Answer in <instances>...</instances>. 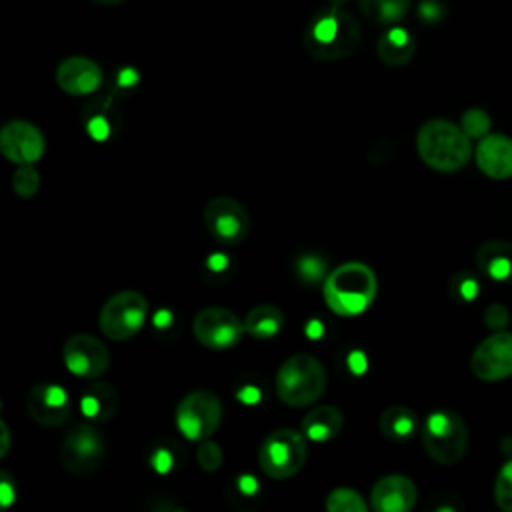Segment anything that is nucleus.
I'll return each mask as SVG.
<instances>
[{"label":"nucleus","mask_w":512,"mask_h":512,"mask_svg":"<svg viewBox=\"0 0 512 512\" xmlns=\"http://www.w3.org/2000/svg\"><path fill=\"white\" fill-rule=\"evenodd\" d=\"M92 2L102 4V6H112V4H120V2H124V0H92Z\"/></svg>","instance_id":"44"},{"label":"nucleus","mask_w":512,"mask_h":512,"mask_svg":"<svg viewBox=\"0 0 512 512\" xmlns=\"http://www.w3.org/2000/svg\"><path fill=\"white\" fill-rule=\"evenodd\" d=\"M484 320L492 330H500L508 324V310L502 304H490L484 312Z\"/></svg>","instance_id":"36"},{"label":"nucleus","mask_w":512,"mask_h":512,"mask_svg":"<svg viewBox=\"0 0 512 512\" xmlns=\"http://www.w3.org/2000/svg\"><path fill=\"white\" fill-rule=\"evenodd\" d=\"M306 458V436L294 428L272 430L258 448V466L274 480L294 476L306 464Z\"/></svg>","instance_id":"6"},{"label":"nucleus","mask_w":512,"mask_h":512,"mask_svg":"<svg viewBox=\"0 0 512 512\" xmlns=\"http://www.w3.org/2000/svg\"><path fill=\"white\" fill-rule=\"evenodd\" d=\"M422 444L434 462L442 466L456 464L468 446V430L462 416L454 410L428 414L422 426Z\"/></svg>","instance_id":"5"},{"label":"nucleus","mask_w":512,"mask_h":512,"mask_svg":"<svg viewBox=\"0 0 512 512\" xmlns=\"http://www.w3.org/2000/svg\"><path fill=\"white\" fill-rule=\"evenodd\" d=\"M244 328H246V334L258 340L274 338L284 328V314L274 304H258L250 308V312L246 314Z\"/></svg>","instance_id":"23"},{"label":"nucleus","mask_w":512,"mask_h":512,"mask_svg":"<svg viewBox=\"0 0 512 512\" xmlns=\"http://www.w3.org/2000/svg\"><path fill=\"white\" fill-rule=\"evenodd\" d=\"M202 220L208 234L222 244H238L250 232V216L244 204L230 196H216L208 200Z\"/></svg>","instance_id":"11"},{"label":"nucleus","mask_w":512,"mask_h":512,"mask_svg":"<svg viewBox=\"0 0 512 512\" xmlns=\"http://www.w3.org/2000/svg\"><path fill=\"white\" fill-rule=\"evenodd\" d=\"M378 428L386 438L402 442L418 430V416L406 406H390L380 414Z\"/></svg>","instance_id":"24"},{"label":"nucleus","mask_w":512,"mask_h":512,"mask_svg":"<svg viewBox=\"0 0 512 512\" xmlns=\"http://www.w3.org/2000/svg\"><path fill=\"white\" fill-rule=\"evenodd\" d=\"M62 360L68 372L78 378L96 380L110 366V352L106 344L92 334H72L62 346Z\"/></svg>","instance_id":"12"},{"label":"nucleus","mask_w":512,"mask_h":512,"mask_svg":"<svg viewBox=\"0 0 512 512\" xmlns=\"http://www.w3.org/2000/svg\"><path fill=\"white\" fill-rule=\"evenodd\" d=\"M344 424V416L336 406H316L314 410H310L302 422L300 428L304 432L306 438L314 440V442H328L334 436L340 434Z\"/></svg>","instance_id":"21"},{"label":"nucleus","mask_w":512,"mask_h":512,"mask_svg":"<svg viewBox=\"0 0 512 512\" xmlns=\"http://www.w3.org/2000/svg\"><path fill=\"white\" fill-rule=\"evenodd\" d=\"M118 390L110 382H94L80 396V412L90 422H106L118 410Z\"/></svg>","instance_id":"19"},{"label":"nucleus","mask_w":512,"mask_h":512,"mask_svg":"<svg viewBox=\"0 0 512 512\" xmlns=\"http://www.w3.org/2000/svg\"><path fill=\"white\" fill-rule=\"evenodd\" d=\"M244 320L222 306H206L192 320L194 338L210 350H230L244 336Z\"/></svg>","instance_id":"9"},{"label":"nucleus","mask_w":512,"mask_h":512,"mask_svg":"<svg viewBox=\"0 0 512 512\" xmlns=\"http://www.w3.org/2000/svg\"><path fill=\"white\" fill-rule=\"evenodd\" d=\"M326 510L328 512H366L368 504L360 496V492L352 488H334L326 496Z\"/></svg>","instance_id":"28"},{"label":"nucleus","mask_w":512,"mask_h":512,"mask_svg":"<svg viewBox=\"0 0 512 512\" xmlns=\"http://www.w3.org/2000/svg\"><path fill=\"white\" fill-rule=\"evenodd\" d=\"M86 118V130L90 138L94 140H106L112 130H114V120H112V110H110V100H94L86 106L84 110Z\"/></svg>","instance_id":"26"},{"label":"nucleus","mask_w":512,"mask_h":512,"mask_svg":"<svg viewBox=\"0 0 512 512\" xmlns=\"http://www.w3.org/2000/svg\"><path fill=\"white\" fill-rule=\"evenodd\" d=\"M460 128L470 138H484L490 130V116L480 108H468L460 118Z\"/></svg>","instance_id":"31"},{"label":"nucleus","mask_w":512,"mask_h":512,"mask_svg":"<svg viewBox=\"0 0 512 512\" xmlns=\"http://www.w3.org/2000/svg\"><path fill=\"white\" fill-rule=\"evenodd\" d=\"M238 488L244 496H254L258 492V484L252 476H240L238 478Z\"/></svg>","instance_id":"40"},{"label":"nucleus","mask_w":512,"mask_h":512,"mask_svg":"<svg viewBox=\"0 0 512 512\" xmlns=\"http://www.w3.org/2000/svg\"><path fill=\"white\" fill-rule=\"evenodd\" d=\"M40 188V174L32 164H22L12 174V190L20 198H32Z\"/></svg>","instance_id":"29"},{"label":"nucleus","mask_w":512,"mask_h":512,"mask_svg":"<svg viewBox=\"0 0 512 512\" xmlns=\"http://www.w3.org/2000/svg\"><path fill=\"white\" fill-rule=\"evenodd\" d=\"M46 140L40 128L28 120H10L0 130V152L12 164H34L42 158Z\"/></svg>","instance_id":"14"},{"label":"nucleus","mask_w":512,"mask_h":512,"mask_svg":"<svg viewBox=\"0 0 512 512\" xmlns=\"http://www.w3.org/2000/svg\"><path fill=\"white\" fill-rule=\"evenodd\" d=\"M56 84L70 96L94 94L102 84V68L86 56H70L58 64Z\"/></svg>","instance_id":"16"},{"label":"nucleus","mask_w":512,"mask_h":512,"mask_svg":"<svg viewBox=\"0 0 512 512\" xmlns=\"http://www.w3.org/2000/svg\"><path fill=\"white\" fill-rule=\"evenodd\" d=\"M26 410L40 426L56 428L64 424L72 412L68 392L54 382L34 384L26 394Z\"/></svg>","instance_id":"15"},{"label":"nucleus","mask_w":512,"mask_h":512,"mask_svg":"<svg viewBox=\"0 0 512 512\" xmlns=\"http://www.w3.org/2000/svg\"><path fill=\"white\" fill-rule=\"evenodd\" d=\"M494 500L500 510L512 512V458L500 468L494 482Z\"/></svg>","instance_id":"30"},{"label":"nucleus","mask_w":512,"mask_h":512,"mask_svg":"<svg viewBox=\"0 0 512 512\" xmlns=\"http://www.w3.org/2000/svg\"><path fill=\"white\" fill-rule=\"evenodd\" d=\"M360 12L374 24H394L410 8V0H358Z\"/></svg>","instance_id":"25"},{"label":"nucleus","mask_w":512,"mask_h":512,"mask_svg":"<svg viewBox=\"0 0 512 512\" xmlns=\"http://www.w3.org/2000/svg\"><path fill=\"white\" fill-rule=\"evenodd\" d=\"M476 164L488 178L506 180L512 176V138L504 134H486L480 138L476 152Z\"/></svg>","instance_id":"18"},{"label":"nucleus","mask_w":512,"mask_h":512,"mask_svg":"<svg viewBox=\"0 0 512 512\" xmlns=\"http://www.w3.org/2000/svg\"><path fill=\"white\" fill-rule=\"evenodd\" d=\"M136 82H138V74H136L134 68H122V70L118 72L116 84H118L120 88H130V86H134Z\"/></svg>","instance_id":"38"},{"label":"nucleus","mask_w":512,"mask_h":512,"mask_svg":"<svg viewBox=\"0 0 512 512\" xmlns=\"http://www.w3.org/2000/svg\"><path fill=\"white\" fill-rule=\"evenodd\" d=\"M472 374L486 382H496L512 376V332H494L484 338L470 358Z\"/></svg>","instance_id":"13"},{"label":"nucleus","mask_w":512,"mask_h":512,"mask_svg":"<svg viewBox=\"0 0 512 512\" xmlns=\"http://www.w3.org/2000/svg\"><path fill=\"white\" fill-rule=\"evenodd\" d=\"M444 14L446 8L438 0H422L418 6V16L426 24H438L444 18Z\"/></svg>","instance_id":"34"},{"label":"nucleus","mask_w":512,"mask_h":512,"mask_svg":"<svg viewBox=\"0 0 512 512\" xmlns=\"http://www.w3.org/2000/svg\"><path fill=\"white\" fill-rule=\"evenodd\" d=\"M222 420V402L214 392L194 390L176 406V428L188 440L202 442L210 438Z\"/></svg>","instance_id":"7"},{"label":"nucleus","mask_w":512,"mask_h":512,"mask_svg":"<svg viewBox=\"0 0 512 512\" xmlns=\"http://www.w3.org/2000/svg\"><path fill=\"white\" fill-rule=\"evenodd\" d=\"M416 148L422 162L438 172H456L470 160V136L450 120L434 118L420 126Z\"/></svg>","instance_id":"3"},{"label":"nucleus","mask_w":512,"mask_h":512,"mask_svg":"<svg viewBox=\"0 0 512 512\" xmlns=\"http://www.w3.org/2000/svg\"><path fill=\"white\" fill-rule=\"evenodd\" d=\"M150 462H152V468H154L156 472H162V474H164V472H170V470L176 466L174 452L168 450V448H164V446H160V448L154 450Z\"/></svg>","instance_id":"35"},{"label":"nucleus","mask_w":512,"mask_h":512,"mask_svg":"<svg viewBox=\"0 0 512 512\" xmlns=\"http://www.w3.org/2000/svg\"><path fill=\"white\" fill-rule=\"evenodd\" d=\"M416 484L404 474L382 476L370 492V506L376 512H408L416 504Z\"/></svg>","instance_id":"17"},{"label":"nucleus","mask_w":512,"mask_h":512,"mask_svg":"<svg viewBox=\"0 0 512 512\" xmlns=\"http://www.w3.org/2000/svg\"><path fill=\"white\" fill-rule=\"evenodd\" d=\"M238 398L246 404H256L260 400V390H258V386L256 388L254 386H242V388H238Z\"/></svg>","instance_id":"39"},{"label":"nucleus","mask_w":512,"mask_h":512,"mask_svg":"<svg viewBox=\"0 0 512 512\" xmlns=\"http://www.w3.org/2000/svg\"><path fill=\"white\" fill-rule=\"evenodd\" d=\"M478 268L498 282H512V244L506 240H488L476 252Z\"/></svg>","instance_id":"20"},{"label":"nucleus","mask_w":512,"mask_h":512,"mask_svg":"<svg viewBox=\"0 0 512 512\" xmlns=\"http://www.w3.org/2000/svg\"><path fill=\"white\" fill-rule=\"evenodd\" d=\"M348 362H350V370H354V372H362L366 368V358L362 352H352Z\"/></svg>","instance_id":"42"},{"label":"nucleus","mask_w":512,"mask_h":512,"mask_svg":"<svg viewBox=\"0 0 512 512\" xmlns=\"http://www.w3.org/2000/svg\"><path fill=\"white\" fill-rule=\"evenodd\" d=\"M148 302L136 290H122L106 300L100 310V330L110 340L122 342L136 336L146 320Z\"/></svg>","instance_id":"8"},{"label":"nucleus","mask_w":512,"mask_h":512,"mask_svg":"<svg viewBox=\"0 0 512 512\" xmlns=\"http://www.w3.org/2000/svg\"><path fill=\"white\" fill-rule=\"evenodd\" d=\"M16 500V488L12 484V478L8 472L0 474V502L2 506H10Z\"/></svg>","instance_id":"37"},{"label":"nucleus","mask_w":512,"mask_h":512,"mask_svg":"<svg viewBox=\"0 0 512 512\" xmlns=\"http://www.w3.org/2000/svg\"><path fill=\"white\" fill-rule=\"evenodd\" d=\"M294 270L298 274V278L310 286L326 280L328 276V266L326 260L320 254H300L294 262Z\"/></svg>","instance_id":"27"},{"label":"nucleus","mask_w":512,"mask_h":512,"mask_svg":"<svg viewBox=\"0 0 512 512\" xmlns=\"http://www.w3.org/2000/svg\"><path fill=\"white\" fill-rule=\"evenodd\" d=\"M222 460H224L222 448L214 440H210V438L202 440V444L196 450L198 466L202 470H206V472H214V470H218L222 466Z\"/></svg>","instance_id":"33"},{"label":"nucleus","mask_w":512,"mask_h":512,"mask_svg":"<svg viewBox=\"0 0 512 512\" xmlns=\"http://www.w3.org/2000/svg\"><path fill=\"white\" fill-rule=\"evenodd\" d=\"M274 388L284 404L292 408L310 406L326 390V370L322 362L310 354H292L280 364Z\"/></svg>","instance_id":"4"},{"label":"nucleus","mask_w":512,"mask_h":512,"mask_svg":"<svg viewBox=\"0 0 512 512\" xmlns=\"http://www.w3.org/2000/svg\"><path fill=\"white\" fill-rule=\"evenodd\" d=\"M414 50H416V42L412 34L400 26L388 28L378 38V44H376V54L380 62H384L386 66H404L414 56Z\"/></svg>","instance_id":"22"},{"label":"nucleus","mask_w":512,"mask_h":512,"mask_svg":"<svg viewBox=\"0 0 512 512\" xmlns=\"http://www.w3.org/2000/svg\"><path fill=\"white\" fill-rule=\"evenodd\" d=\"M478 292H480V284L476 276H472L466 270L458 272L450 282V294L458 302H472L478 296Z\"/></svg>","instance_id":"32"},{"label":"nucleus","mask_w":512,"mask_h":512,"mask_svg":"<svg viewBox=\"0 0 512 512\" xmlns=\"http://www.w3.org/2000/svg\"><path fill=\"white\" fill-rule=\"evenodd\" d=\"M0 440H2V444H0V456L4 458V456L8 454V450H10V430H8V426H6L4 420H0Z\"/></svg>","instance_id":"41"},{"label":"nucleus","mask_w":512,"mask_h":512,"mask_svg":"<svg viewBox=\"0 0 512 512\" xmlns=\"http://www.w3.org/2000/svg\"><path fill=\"white\" fill-rule=\"evenodd\" d=\"M376 276L368 264L344 262L328 272L322 294L326 306L338 316H358L376 298Z\"/></svg>","instance_id":"2"},{"label":"nucleus","mask_w":512,"mask_h":512,"mask_svg":"<svg viewBox=\"0 0 512 512\" xmlns=\"http://www.w3.org/2000/svg\"><path fill=\"white\" fill-rule=\"evenodd\" d=\"M104 440L90 424H76L60 444V462L74 476L92 474L104 460Z\"/></svg>","instance_id":"10"},{"label":"nucleus","mask_w":512,"mask_h":512,"mask_svg":"<svg viewBox=\"0 0 512 512\" xmlns=\"http://www.w3.org/2000/svg\"><path fill=\"white\" fill-rule=\"evenodd\" d=\"M206 266H208L210 270H214V272H220V270L226 268V258H222V254H212V256L208 258Z\"/></svg>","instance_id":"43"},{"label":"nucleus","mask_w":512,"mask_h":512,"mask_svg":"<svg viewBox=\"0 0 512 512\" xmlns=\"http://www.w3.org/2000/svg\"><path fill=\"white\" fill-rule=\"evenodd\" d=\"M360 44V24L342 4L320 10L304 30V50L324 62L350 56Z\"/></svg>","instance_id":"1"},{"label":"nucleus","mask_w":512,"mask_h":512,"mask_svg":"<svg viewBox=\"0 0 512 512\" xmlns=\"http://www.w3.org/2000/svg\"><path fill=\"white\" fill-rule=\"evenodd\" d=\"M328 2H330V4H344L346 0H328Z\"/></svg>","instance_id":"45"}]
</instances>
